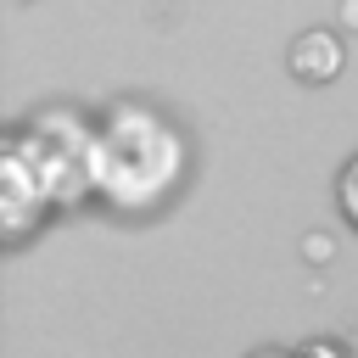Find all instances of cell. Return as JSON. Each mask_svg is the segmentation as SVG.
I'll return each mask as SVG.
<instances>
[{
	"instance_id": "obj_6",
	"label": "cell",
	"mask_w": 358,
	"mask_h": 358,
	"mask_svg": "<svg viewBox=\"0 0 358 358\" xmlns=\"http://www.w3.org/2000/svg\"><path fill=\"white\" fill-rule=\"evenodd\" d=\"M296 358H347V352H341L336 341H308V347H302Z\"/></svg>"
},
{
	"instance_id": "obj_5",
	"label": "cell",
	"mask_w": 358,
	"mask_h": 358,
	"mask_svg": "<svg viewBox=\"0 0 358 358\" xmlns=\"http://www.w3.org/2000/svg\"><path fill=\"white\" fill-rule=\"evenodd\" d=\"M336 196H341V213H347V224L358 229V157L341 168V179H336Z\"/></svg>"
},
{
	"instance_id": "obj_2",
	"label": "cell",
	"mask_w": 358,
	"mask_h": 358,
	"mask_svg": "<svg viewBox=\"0 0 358 358\" xmlns=\"http://www.w3.org/2000/svg\"><path fill=\"white\" fill-rule=\"evenodd\" d=\"M22 140L50 185V201H78L95 190V134L73 112H45L34 123V134H22Z\"/></svg>"
},
{
	"instance_id": "obj_1",
	"label": "cell",
	"mask_w": 358,
	"mask_h": 358,
	"mask_svg": "<svg viewBox=\"0 0 358 358\" xmlns=\"http://www.w3.org/2000/svg\"><path fill=\"white\" fill-rule=\"evenodd\" d=\"M185 173V140L145 106H117L95 134V190L123 207H157Z\"/></svg>"
},
{
	"instance_id": "obj_3",
	"label": "cell",
	"mask_w": 358,
	"mask_h": 358,
	"mask_svg": "<svg viewBox=\"0 0 358 358\" xmlns=\"http://www.w3.org/2000/svg\"><path fill=\"white\" fill-rule=\"evenodd\" d=\"M45 207H50V185H45L28 140L17 134L0 151V218H6V235H22Z\"/></svg>"
},
{
	"instance_id": "obj_7",
	"label": "cell",
	"mask_w": 358,
	"mask_h": 358,
	"mask_svg": "<svg viewBox=\"0 0 358 358\" xmlns=\"http://www.w3.org/2000/svg\"><path fill=\"white\" fill-rule=\"evenodd\" d=\"M252 358H285V352H252Z\"/></svg>"
},
{
	"instance_id": "obj_4",
	"label": "cell",
	"mask_w": 358,
	"mask_h": 358,
	"mask_svg": "<svg viewBox=\"0 0 358 358\" xmlns=\"http://www.w3.org/2000/svg\"><path fill=\"white\" fill-rule=\"evenodd\" d=\"M341 62H347V50H341V39H336L330 28H308V34L291 45V73L308 78V84H330V78L341 73Z\"/></svg>"
}]
</instances>
